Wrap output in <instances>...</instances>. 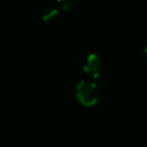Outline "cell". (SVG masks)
I'll use <instances>...</instances> for the list:
<instances>
[{"label":"cell","instance_id":"cell-1","mask_svg":"<svg viewBox=\"0 0 147 147\" xmlns=\"http://www.w3.org/2000/svg\"><path fill=\"white\" fill-rule=\"evenodd\" d=\"M75 97L81 105L85 107L94 106L98 101V89L93 83L80 81L75 89Z\"/></svg>","mask_w":147,"mask_h":147},{"label":"cell","instance_id":"cell-2","mask_svg":"<svg viewBox=\"0 0 147 147\" xmlns=\"http://www.w3.org/2000/svg\"><path fill=\"white\" fill-rule=\"evenodd\" d=\"M83 70L90 78H98L103 70V62L101 57H99L95 53L87 55L83 66Z\"/></svg>","mask_w":147,"mask_h":147},{"label":"cell","instance_id":"cell-3","mask_svg":"<svg viewBox=\"0 0 147 147\" xmlns=\"http://www.w3.org/2000/svg\"><path fill=\"white\" fill-rule=\"evenodd\" d=\"M58 14H59L58 9L55 8V7H52V6H50V7H47L43 10L42 19L46 22H51V21H53V20L56 19L57 16H58Z\"/></svg>","mask_w":147,"mask_h":147},{"label":"cell","instance_id":"cell-4","mask_svg":"<svg viewBox=\"0 0 147 147\" xmlns=\"http://www.w3.org/2000/svg\"><path fill=\"white\" fill-rule=\"evenodd\" d=\"M57 3L64 10H71L77 3V0H57Z\"/></svg>","mask_w":147,"mask_h":147},{"label":"cell","instance_id":"cell-5","mask_svg":"<svg viewBox=\"0 0 147 147\" xmlns=\"http://www.w3.org/2000/svg\"><path fill=\"white\" fill-rule=\"evenodd\" d=\"M144 57H145V59H146V61H147V46H146L145 51H144Z\"/></svg>","mask_w":147,"mask_h":147}]
</instances>
